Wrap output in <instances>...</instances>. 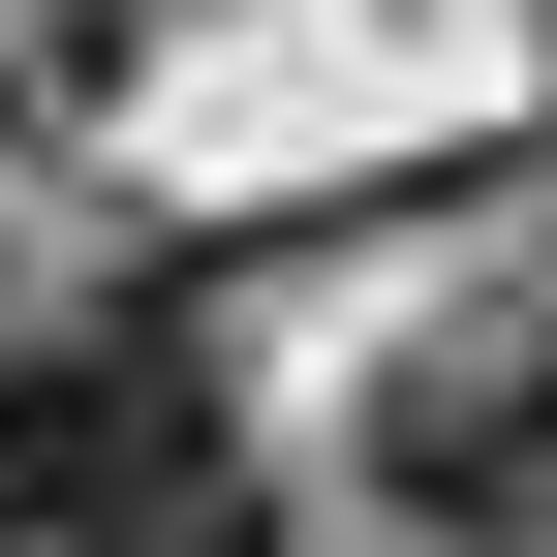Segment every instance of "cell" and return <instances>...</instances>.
Wrapping results in <instances>:
<instances>
[{"label":"cell","mask_w":557,"mask_h":557,"mask_svg":"<svg viewBox=\"0 0 557 557\" xmlns=\"http://www.w3.org/2000/svg\"><path fill=\"white\" fill-rule=\"evenodd\" d=\"M156 434H218V341H186V278H62V310H0V557H62Z\"/></svg>","instance_id":"obj_1"},{"label":"cell","mask_w":557,"mask_h":557,"mask_svg":"<svg viewBox=\"0 0 557 557\" xmlns=\"http://www.w3.org/2000/svg\"><path fill=\"white\" fill-rule=\"evenodd\" d=\"M372 496L465 527V557H557V310H465L372 372Z\"/></svg>","instance_id":"obj_2"},{"label":"cell","mask_w":557,"mask_h":557,"mask_svg":"<svg viewBox=\"0 0 557 557\" xmlns=\"http://www.w3.org/2000/svg\"><path fill=\"white\" fill-rule=\"evenodd\" d=\"M62 557H278V496H248V434H156V465H124Z\"/></svg>","instance_id":"obj_3"}]
</instances>
